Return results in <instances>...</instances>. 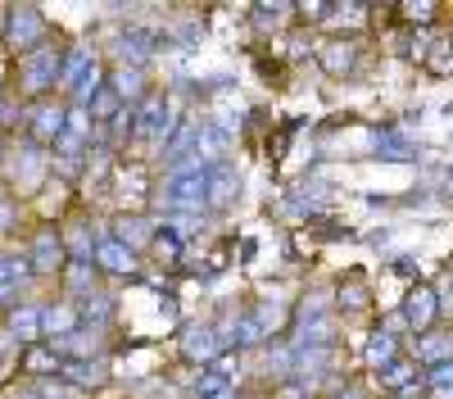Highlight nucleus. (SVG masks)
<instances>
[{"label":"nucleus","instance_id":"f257e3e1","mask_svg":"<svg viewBox=\"0 0 453 399\" xmlns=\"http://www.w3.org/2000/svg\"><path fill=\"white\" fill-rule=\"evenodd\" d=\"M403 318H408V326H412L418 336H426L431 326L440 322V295H435V286H426V281L412 286L408 300H403Z\"/></svg>","mask_w":453,"mask_h":399},{"label":"nucleus","instance_id":"f03ea898","mask_svg":"<svg viewBox=\"0 0 453 399\" xmlns=\"http://www.w3.org/2000/svg\"><path fill=\"white\" fill-rule=\"evenodd\" d=\"M241 196V173L232 164H213L209 168V181H204V204L209 209H226Z\"/></svg>","mask_w":453,"mask_h":399},{"label":"nucleus","instance_id":"7ed1b4c3","mask_svg":"<svg viewBox=\"0 0 453 399\" xmlns=\"http://www.w3.org/2000/svg\"><path fill=\"white\" fill-rule=\"evenodd\" d=\"M59 78V50H32L23 55V87L27 91H46Z\"/></svg>","mask_w":453,"mask_h":399},{"label":"nucleus","instance_id":"20e7f679","mask_svg":"<svg viewBox=\"0 0 453 399\" xmlns=\"http://www.w3.org/2000/svg\"><path fill=\"white\" fill-rule=\"evenodd\" d=\"M358 42H354V36H349V42H345V36H340V42H326L322 50H318V64H322V73H326V78H345V73H354L358 68Z\"/></svg>","mask_w":453,"mask_h":399},{"label":"nucleus","instance_id":"39448f33","mask_svg":"<svg viewBox=\"0 0 453 399\" xmlns=\"http://www.w3.org/2000/svg\"><path fill=\"white\" fill-rule=\"evenodd\" d=\"M96 268H100V272H113V277H132V272H136V254H132L123 241L104 236V241L96 245Z\"/></svg>","mask_w":453,"mask_h":399},{"label":"nucleus","instance_id":"423d86ee","mask_svg":"<svg viewBox=\"0 0 453 399\" xmlns=\"http://www.w3.org/2000/svg\"><path fill=\"white\" fill-rule=\"evenodd\" d=\"M136 136H145V141L168 136V100L164 96H145L141 114H136Z\"/></svg>","mask_w":453,"mask_h":399},{"label":"nucleus","instance_id":"0eeeda50","mask_svg":"<svg viewBox=\"0 0 453 399\" xmlns=\"http://www.w3.org/2000/svg\"><path fill=\"white\" fill-rule=\"evenodd\" d=\"M186 345H181V354L191 358V363H213V358H222V336L213 332V326H191V332L181 336Z\"/></svg>","mask_w":453,"mask_h":399},{"label":"nucleus","instance_id":"6e6552de","mask_svg":"<svg viewBox=\"0 0 453 399\" xmlns=\"http://www.w3.org/2000/svg\"><path fill=\"white\" fill-rule=\"evenodd\" d=\"M42 32H46V23H42V14H36V10H10L5 36H10L14 46H32Z\"/></svg>","mask_w":453,"mask_h":399},{"label":"nucleus","instance_id":"1a4fd4ad","mask_svg":"<svg viewBox=\"0 0 453 399\" xmlns=\"http://www.w3.org/2000/svg\"><path fill=\"white\" fill-rule=\"evenodd\" d=\"M367 368H376V372H386L390 368V363L399 358V345H395V336L386 332V326H381V332H372V341H367Z\"/></svg>","mask_w":453,"mask_h":399},{"label":"nucleus","instance_id":"9d476101","mask_svg":"<svg viewBox=\"0 0 453 399\" xmlns=\"http://www.w3.org/2000/svg\"><path fill=\"white\" fill-rule=\"evenodd\" d=\"M335 304L345 309V313H367V309H372V286H367V281H358V277L340 281V290H335Z\"/></svg>","mask_w":453,"mask_h":399},{"label":"nucleus","instance_id":"9b49d317","mask_svg":"<svg viewBox=\"0 0 453 399\" xmlns=\"http://www.w3.org/2000/svg\"><path fill=\"white\" fill-rule=\"evenodd\" d=\"M113 241H123L127 249H141L150 241V223L145 218H113Z\"/></svg>","mask_w":453,"mask_h":399},{"label":"nucleus","instance_id":"f8f14e48","mask_svg":"<svg viewBox=\"0 0 453 399\" xmlns=\"http://www.w3.org/2000/svg\"><path fill=\"white\" fill-rule=\"evenodd\" d=\"M55 264H59V241L50 232H42V236H36V245H32V268L36 272H50Z\"/></svg>","mask_w":453,"mask_h":399},{"label":"nucleus","instance_id":"ddd939ff","mask_svg":"<svg viewBox=\"0 0 453 399\" xmlns=\"http://www.w3.org/2000/svg\"><path fill=\"white\" fill-rule=\"evenodd\" d=\"M196 395H204V399L226 395V377H222V368H204V372H200V381H196Z\"/></svg>","mask_w":453,"mask_h":399},{"label":"nucleus","instance_id":"4468645a","mask_svg":"<svg viewBox=\"0 0 453 399\" xmlns=\"http://www.w3.org/2000/svg\"><path fill=\"white\" fill-rule=\"evenodd\" d=\"M141 87H145V73H141V68H132V73H113V91H119L123 100L141 96Z\"/></svg>","mask_w":453,"mask_h":399},{"label":"nucleus","instance_id":"2eb2a0df","mask_svg":"<svg viewBox=\"0 0 453 399\" xmlns=\"http://www.w3.org/2000/svg\"><path fill=\"white\" fill-rule=\"evenodd\" d=\"M426 386H431V390H453V358L426 368Z\"/></svg>","mask_w":453,"mask_h":399},{"label":"nucleus","instance_id":"dca6fc26","mask_svg":"<svg viewBox=\"0 0 453 399\" xmlns=\"http://www.w3.org/2000/svg\"><path fill=\"white\" fill-rule=\"evenodd\" d=\"M23 259H0V281H14V277H23Z\"/></svg>","mask_w":453,"mask_h":399},{"label":"nucleus","instance_id":"f3484780","mask_svg":"<svg viewBox=\"0 0 453 399\" xmlns=\"http://www.w3.org/2000/svg\"><path fill=\"white\" fill-rule=\"evenodd\" d=\"M403 14H412L408 23H431V14H435V5H403Z\"/></svg>","mask_w":453,"mask_h":399},{"label":"nucleus","instance_id":"a211bd4d","mask_svg":"<svg viewBox=\"0 0 453 399\" xmlns=\"http://www.w3.org/2000/svg\"><path fill=\"white\" fill-rule=\"evenodd\" d=\"M331 399H367V395H363V390H358V386H345V390H335V395H331Z\"/></svg>","mask_w":453,"mask_h":399}]
</instances>
